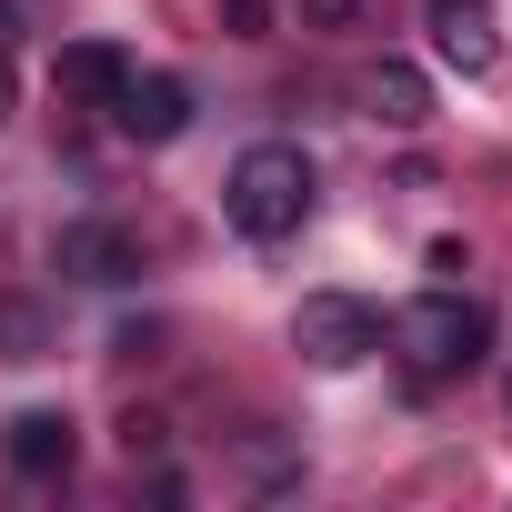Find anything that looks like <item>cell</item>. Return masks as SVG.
<instances>
[{"label":"cell","instance_id":"1","mask_svg":"<svg viewBox=\"0 0 512 512\" xmlns=\"http://www.w3.org/2000/svg\"><path fill=\"white\" fill-rule=\"evenodd\" d=\"M312 201H322V181H312L302 141H251V151L231 161V181H221V221H231L241 241H292V231L312 221Z\"/></svg>","mask_w":512,"mask_h":512},{"label":"cell","instance_id":"2","mask_svg":"<svg viewBox=\"0 0 512 512\" xmlns=\"http://www.w3.org/2000/svg\"><path fill=\"white\" fill-rule=\"evenodd\" d=\"M382 342H392V362H402L412 382H462V372L492 352V312H482V302H462V292L442 282V292L402 302V312L382 322Z\"/></svg>","mask_w":512,"mask_h":512},{"label":"cell","instance_id":"3","mask_svg":"<svg viewBox=\"0 0 512 512\" xmlns=\"http://www.w3.org/2000/svg\"><path fill=\"white\" fill-rule=\"evenodd\" d=\"M292 352H302L312 372H352V362L382 352V312H372L362 292H302V312H292Z\"/></svg>","mask_w":512,"mask_h":512},{"label":"cell","instance_id":"4","mask_svg":"<svg viewBox=\"0 0 512 512\" xmlns=\"http://www.w3.org/2000/svg\"><path fill=\"white\" fill-rule=\"evenodd\" d=\"M111 131L141 141V151L181 141V131H191V81H181V71H131V81L111 91Z\"/></svg>","mask_w":512,"mask_h":512},{"label":"cell","instance_id":"5","mask_svg":"<svg viewBox=\"0 0 512 512\" xmlns=\"http://www.w3.org/2000/svg\"><path fill=\"white\" fill-rule=\"evenodd\" d=\"M422 31H432V61L462 71V81H482L502 61V11L492 0H422Z\"/></svg>","mask_w":512,"mask_h":512},{"label":"cell","instance_id":"6","mask_svg":"<svg viewBox=\"0 0 512 512\" xmlns=\"http://www.w3.org/2000/svg\"><path fill=\"white\" fill-rule=\"evenodd\" d=\"M51 262H61L71 282L111 292V282H131V272H141V241H131L121 221H61V241H51Z\"/></svg>","mask_w":512,"mask_h":512},{"label":"cell","instance_id":"7","mask_svg":"<svg viewBox=\"0 0 512 512\" xmlns=\"http://www.w3.org/2000/svg\"><path fill=\"white\" fill-rule=\"evenodd\" d=\"M121 81H131V51H121V41H71V51L51 61V91L81 101V111H111Z\"/></svg>","mask_w":512,"mask_h":512},{"label":"cell","instance_id":"8","mask_svg":"<svg viewBox=\"0 0 512 512\" xmlns=\"http://www.w3.org/2000/svg\"><path fill=\"white\" fill-rule=\"evenodd\" d=\"M0 452H11V472H21V482H61L81 442H71V412H21L11 432H0Z\"/></svg>","mask_w":512,"mask_h":512},{"label":"cell","instance_id":"9","mask_svg":"<svg viewBox=\"0 0 512 512\" xmlns=\"http://www.w3.org/2000/svg\"><path fill=\"white\" fill-rule=\"evenodd\" d=\"M362 111H372L382 131H422V121H432V81H422L412 61H372V71H362Z\"/></svg>","mask_w":512,"mask_h":512},{"label":"cell","instance_id":"10","mask_svg":"<svg viewBox=\"0 0 512 512\" xmlns=\"http://www.w3.org/2000/svg\"><path fill=\"white\" fill-rule=\"evenodd\" d=\"M51 352V312L21 302V292H0V362H41Z\"/></svg>","mask_w":512,"mask_h":512},{"label":"cell","instance_id":"11","mask_svg":"<svg viewBox=\"0 0 512 512\" xmlns=\"http://www.w3.org/2000/svg\"><path fill=\"white\" fill-rule=\"evenodd\" d=\"M221 31L231 41H272V0H221Z\"/></svg>","mask_w":512,"mask_h":512},{"label":"cell","instance_id":"12","mask_svg":"<svg viewBox=\"0 0 512 512\" xmlns=\"http://www.w3.org/2000/svg\"><path fill=\"white\" fill-rule=\"evenodd\" d=\"M302 21H312V31H352V21H362V0H302Z\"/></svg>","mask_w":512,"mask_h":512},{"label":"cell","instance_id":"13","mask_svg":"<svg viewBox=\"0 0 512 512\" xmlns=\"http://www.w3.org/2000/svg\"><path fill=\"white\" fill-rule=\"evenodd\" d=\"M21 111V71H11V51H0V121Z\"/></svg>","mask_w":512,"mask_h":512},{"label":"cell","instance_id":"14","mask_svg":"<svg viewBox=\"0 0 512 512\" xmlns=\"http://www.w3.org/2000/svg\"><path fill=\"white\" fill-rule=\"evenodd\" d=\"M21 41V0H0V51H11Z\"/></svg>","mask_w":512,"mask_h":512},{"label":"cell","instance_id":"15","mask_svg":"<svg viewBox=\"0 0 512 512\" xmlns=\"http://www.w3.org/2000/svg\"><path fill=\"white\" fill-rule=\"evenodd\" d=\"M502 412H512V372H502Z\"/></svg>","mask_w":512,"mask_h":512}]
</instances>
